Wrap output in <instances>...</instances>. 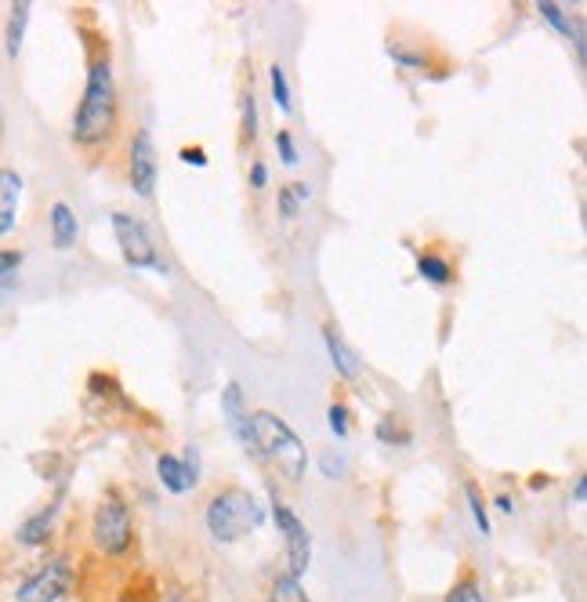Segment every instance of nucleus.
<instances>
[{"label": "nucleus", "instance_id": "4", "mask_svg": "<svg viewBox=\"0 0 587 602\" xmlns=\"http://www.w3.org/2000/svg\"><path fill=\"white\" fill-rule=\"evenodd\" d=\"M91 544L105 559H127L130 548H135V519H130L127 504L113 498V493L105 501H98L91 515Z\"/></svg>", "mask_w": 587, "mask_h": 602}, {"label": "nucleus", "instance_id": "8", "mask_svg": "<svg viewBox=\"0 0 587 602\" xmlns=\"http://www.w3.org/2000/svg\"><path fill=\"white\" fill-rule=\"evenodd\" d=\"M157 178H160V160H157V142H152V131L149 127H138L130 135V146H127V181H130V192L141 200H149L157 192Z\"/></svg>", "mask_w": 587, "mask_h": 602}, {"label": "nucleus", "instance_id": "12", "mask_svg": "<svg viewBox=\"0 0 587 602\" xmlns=\"http://www.w3.org/2000/svg\"><path fill=\"white\" fill-rule=\"evenodd\" d=\"M157 476L171 493H189V490L200 487V476H192L178 454H160L157 457Z\"/></svg>", "mask_w": 587, "mask_h": 602}, {"label": "nucleus", "instance_id": "29", "mask_svg": "<svg viewBox=\"0 0 587 602\" xmlns=\"http://www.w3.org/2000/svg\"><path fill=\"white\" fill-rule=\"evenodd\" d=\"M18 265H22V251H8V247H0V276H11Z\"/></svg>", "mask_w": 587, "mask_h": 602}, {"label": "nucleus", "instance_id": "7", "mask_svg": "<svg viewBox=\"0 0 587 602\" xmlns=\"http://www.w3.org/2000/svg\"><path fill=\"white\" fill-rule=\"evenodd\" d=\"M73 566L65 559H51L15 588V602H62L73 591Z\"/></svg>", "mask_w": 587, "mask_h": 602}, {"label": "nucleus", "instance_id": "9", "mask_svg": "<svg viewBox=\"0 0 587 602\" xmlns=\"http://www.w3.org/2000/svg\"><path fill=\"white\" fill-rule=\"evenodd\" d=\"M222 414H225L228 428H233V436L239 439V447H243L250 457H258L254 454V436H250V406L243 400V389H239L236 381L225 385V392H222Z\"/></svg>", "mask_w": 587, "mask_h": 602}, {"label": "nucleus", "instance_id": "18", "mask_svg": "<svg viewBox=\"0 0 587 602\" xmlns=\"http://www.w3.org/2000/svg\"><path fill=\"white\" fill-rule=\"evenodd\" d=\"M239 131H243V142L254 146L258 138V95H254V84H247L239 91Z\"/></svg>", "mask_w": 587, "mask_h": 602}, {"label": "nucleus", "instance_id": "20", "mask_svg": "<svg viewBox=\"0 0 587 602\" xmlns=\"http://www.w3.org/2000/svg\"><path fill=\"white\" fill-rule=\"evenodd\" d=\"M537 12H540V18H548V23H551L554 29H559L562 37L576 40V48H580V55H584V40H580V34H576L573 23H570V15H565L562 8L554 4V0H540V4H537Z\"/></svg>", "mask_w": 587, "mask_h": 602}, {"label": "nucleus", "instance_id": "33", "mask_svg": "<svg viewBox=\"0 0 587 602\" xmlns=\"http://www.w3.org/2000/svg\"><path fill=\"white\" fill-rule=\"evenodd\" d=\"M167 602H185V599H182V595H174V599H167Z\"/></svg>", "mask_w": 587, "mask_h": 602}, {"label": "nucleus", "instance_id": "2", "mask_svg": "<svg viewBox=\"0 0 587 602\" xmlns=\"http://www.w3.org/2000/svg\"><path fill=\"white\" fill-rule=\"evenodd\" d=\"M250 436H254L258 461H272L287 482H301L304 468H309V450H304L301 436L279 414L254 411L250 414Z\"/></svg>", "mask_w": 587, "mask_h": 602}, {"label": "nucleus", "instance_id": "26", "mask_svg": "<svg viewBox=\"0 0 587 602\" xmlns=\"http://www.w3.org/2000/svg\"><path fill=\"white\" fill-rule=\"evenodd\" d=\"M320 468H323V476L326 479H345V457L337 454V450H323L320 454Z\"/></svg>", "mask_w": 587, "mask_h": 602}, {"label": "nucleus", "instance_id": "3", "mask_svg": "<svg viewBox=\"0 0 587 602\" xmlns=\"http://www.w3.org/2000/svg\"><path fill=\"white\" fill-rule=\"evenodd\" d=\"M203 523H207V530H211V537L217 544H233V541H239V537L261 530V523H265V509H261V501L250 490L225 487L207 501Z\"/></svg>", "mask_w": 587, "mask_h": 602}, {"label": "nucleus", "instance_id": "11", "mask_svg": "<svg viewBox=\"0 0 587 602\" xmlns=\"http://www.w3.org/2000/svg\"><path fill=\"white\" fill-rule=\"evenodd\" d=\"M323 346H326V356H330V367L337 371L341 381H355L363 374V363H359V356L345 346V338L334 327H323Z\"/></svg>", "mask_w": 587, "mask_h": 602}, {"label": "nucleus", "instance_id": "32", "mask_svg": "<svg viewBox=\"0 0 587 602\" xmlns=\"http://www.w3.org/2000/svg\"><path fill=\"white\" fill-rule=\"evenodd\" d=\"M497 509H500V512H515V501H511L508 493H500V498H497Z\"/></svg>", "mask_w": 587, "mask_h": 602}, {"label": "nucleus", "instance_id": "31", "mask_svg": "<svg viewBox=\"0 0 587 602\" xmlns=\"http://www.w3.org/2000/svg\"><path fill=\"white\" fill-rule=\"evenodd\" d=\"M587 498V476H576V482H573V501L580 504Z\"/></svg>", "mask_w": 587, "mask_h": 602}, {"label": "nucleus", "instance_id": "23", "mask_svg": "<svg viewBox=\"0 0 587 602\" xmlns=\"http://www.w3.org/2000/svg\"><path fill=\"white\" fill-rule=\"evenodd\" d=\"M388 55L396 59V66H407V70H428V55L413 51L407 45H388Z\"/></svg>", "mask_w": 587, "mask_h": 602}, {"label": "nucleus", "instance_id": "24", "mask_svg": "<svg viewBox=\"0 0 587 602\" xmlns=\"http://www.w3.org/2000/svg\"><path fill=\"white\" fill-rule=\"evenodd\" d=\"M276 211H279V218H283V222L298 218V211H301V200H298V192H294V186H279V197H276Z\"/></svg>", "mask_w": 587, "mask_h": 602}, {"label": "nucleus", "instance_id": "1", "mask_svg": "<svg viewBox=\"0 0 587 602\" xmlns=\"http://www.w3.org/2000/svg\"><path fill=\"white\" fill-rule=\"evenodd\" d=\"M120 124V95H116V73H113V59L109 51L102 55H91L87 62V80H84V95L80 105L73 113V142L84 149H102L113 142Z\"/></svg>", "mask_w": 587, "mask_h": 602}, {"label": "nucleus", "instance_id": "22", "mask_svg": "<svg viewBox=\"0 0 587 602\" xmlns=\"http://www.w3.org/2000/svg\"><path fill=\"white\" fill-rule=\"evenodd\" d=\"M464 498H467V509H472V519L478 526V534H489V515H486V504H483V493H478L475 482H464Z\"/></svg>", "mask_w": 587, "mask_h": 602}, {"label": "nucleus", "instance_id": "10", "mask_svg": "<svg viewBox=\"0 0 587 602\" xmlns=\"http://www.w3.org/2000/svg\"><path fill=\"white\" fill-rule=\"evenodd\" d=\"M22 189L26 181L15 167H0V240L15 233L18 225V203H22Z\"/></svg>", "mask_w": 587, "mask_h": 602}, {"label": "nucleus", "instance_id": "6", "mask_svg": "<svg viewBox=\"0 0 587 602\" xmlns=\"http://www.w3.org/2000/svg\"><path fill=\"white\" fill-rule=\"evenodd\" d=\"M272 519H276V526H279L283 552H287V574L301 580L304 569H309V563H312V537H309V526L301 523V515L294 512L283 498L272 501Z\"/></svg>", "mask_w": 587, "mask_h": 602}, {"label": "nucleus", "instance_id": "17", "mask_svg": "<svg viewBox=\"0 0 587 602\" xmlns=\"http://www.w3.org/2000/svg\"><path fill=\"white\" fill-rule=\"evenodd\" d=\"M417 276L424 279V284H432V287H446V284H453V265L446 262L442 254H421L417 258Z\"/></svg>", "mask_w": 587, "mask_h": 602}, {"label": "nucleus", "instance_id": "28", "mask_svg": "<svg viewBox=\"0 0 587 602\" xmlns=\"http://www.w3.org/2000/svg\"><path fill=\"white\" fill-rule=\"evenodd\" d=\"M265 186H268V167H265V160H254V164H250V189L261 192Z\"/></svg>", "mask_w": 587, "mask_h": 602}, {"label": "nucleus", "instance_id": "5", "mask_svg": "<svg viewBox=\"0 0 587 602\" xmlns=\"http://www.w3.org/2000/svg\"><path fill=\"white\" fill-rule=\"evenodd\" d=\"M113 236L120 247V258L130 268H152V273H167V262L157 251V240H152L149 225L138 218V214L127 211H113Z\"/></svg>", "mask_w": 587, "mask_h": 602}, {"label": "nucleus", "instance_id": "21", "mask_svg": "<svg viewBox=\"0 0 587 602\" xmlns=\"http://www.w3.org/2000/svg\"><path fill=\"white\" fill-rule=\"evenodd\" d=\"M442 602H486V599H483V588H478V580L467 574V577L457 580L450 591H446Z\"/></svg>", "mask_w": 587, "mask_h": 602}, {"label": "nucleus", "instance_id": "27", "mask_svg": "<svg viewBox=\"0 0 587 602\" xmlns=\"http://www.w3.org/2000/svg\"><path fill=\"white\" fill-rule=\"evenodd\" d=\"M326 414H330V417H326V422H330V432H334L337 439H345V436H348V406H345V403H334Z\"/></svg>", "mask_w": 587, "mask_h": 602}, {"label": "nucleus", "instance_id": "16", "mask_svg": "<svg viewBox=\"0 0 587 602\" xmlns=\"http://www.w3.org/2000/svg\"><path fill=\"white\" fill-rule=\"evenodd\" d=\"M265 602H312V599H309V591L301 588L298 577H290L287 569H279V574L268 580Z\"/></svg>", "mask_w": 587, "mask_h": 602}, {"label": "nucleus", "instance_id": "19", "mask_svg": "<svg viewBox=\"0 0 587 602\" xmlns=\"http://www.w3.org/2000/svg\"><path fill=\"white\" fill-rule=\"evenodd\" d=\"M268 88H272V102H276V110L283 116L294 113V99H290V80H287V70L279 66V62H272L268 66Z\"/></svg>", "mask_w": 587, "mask_h": 602}, {"label": "nucleus", "instance_id": "30", "mask_svg": "<svg viewBox=\"0 0 587 602\" xmlns=\"http://www.w3.org/2000/svg\"><path fill=\"white\" fill-rule=\"evenodd\" d=\"M178 156H182V164H192V167H207V156H203V149H200V146H185Z\"/></svg>", "mask_w": 587, "mask_h": 602}, {"label": "nucleus", "instance_id": "14", "mask_svg": "<svg viewBox=\"0 0 587 602\" xmlns=\"http://www.w3.org/2000/svg\"><path fill=\"white\" fill-rule=\"evenodd\" d=\"M51 243L59 247V251H70V247L76 243V236H80V225H76V214L65 200H54L51 203Z\"/></svg>", "mask_w": 587, "mask_h": 602}, {"label": "nucleus", "instance_id": "25", "mask_svg": "<svg viewBox=\"0 0 587 602\" xmlns=\"http://www.w3.org/2000/svg\"><path fill=\"white\" fill-rule=\"evenodd\" d=\"M276 149H279V160H283V164H287V167H298V146H294V135L287 131V127H279V131H276Z\"/></svg>", "mask_w": 587, "mask_h": 602}, {"label": "nucleus", "instance_id": "15", "mask_svg": "<svg viewBox=\"0 0 587 602\" xmlns=\"http://www.w3.org/2000/svg\"><path fill=\"white\" fill-rule=\"evenodd\" d=\"M29 12H33V4H26V0H18V4H11V15H8V29H4V51H8V59H18V51H22V40H26Z\"/></svg>", "mask_w": 587, "mask_h": 602}, {"label": "nucleus", "instance_id": "13", "mask_svg": "<svg viewBox=\"0 0 587 602\" xmlns=\"http://www.w3.org/2000/svg\"><path fill=\"white\" fill-rule=\"evenodd\" d=\"M59 509H62V504L51 501L48 509H40L37 515H29V519L18 526V544L40 548L43 541H48V537L54 534V519H59Z\"/></svg>", "mask_w": 587, "mask_h": 602}]
</instances>
